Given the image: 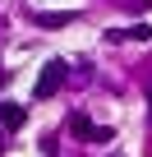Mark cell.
I'll return each mask as SVG.
<instances>
[{
	"mask_svg": "<svg viewBox=\"0 0 152 157\" xmlns=\"http://www.w3.org/2000/svg\"><path fill=\"white\" fill-rule=\"evenodd\" d=\"M65 74H69V65H65V60H46V69L37 74V83H32V97H37V102L55 97V93H60V83H65Z\"/></svg>",
	"mask_w": 152,
	"mask_h": 157,
	"instance_id": "cell-1",
	"label": "cell"
},
{
	"mask_svg": "<svg viewBox=\"0 0 152 157\" xmlns=\"http://www.w3.org/2000/svg\"><path fill=\"white\" fill-rule=\"evenodd\" d=\"M74 19H79L74 10H42V14H32L37 28H65V23H74Z\"/></svg>",
	"mask_w": 152,
	"mask_h": 157,
	"instance_id": "cell-2",
	"label": "cell"
},
{
	"mask_svg": "<svg viewBox=\"0 0 152 157\" xmlns=\"http://www.w3.org/2000/svg\"><path fill=\"white\" fill-rule=\"evenodd\" d=\"M23 120H28V111L19 102H0V125L5 129H23Z\"/></svg>",
	"mask_w": 152,
	"mask_h": 157,
	"instance_id": "cell-3",
	"label": "cell"
},
{
	"mask_svg": "<svg viewBox=\"0 0 152 157\" xmlns=\"http://www.w3.org/2000/svg\"><path fill=\"white\" fill-rule=\"evenodd\" d=\"M120 37H134V42H152V23H134V28H120V33H111V42H120Z\"/></svg>",
	"mask_w": 152,
	"mask_h": 157,
	"instance_id": "cell-4",
	"label": "cell"
},
{
	"mask_svg": "<svg viewBox=\"0 0 152 157\" xmlns=\"http://www.w3.org/2000/svg\"><path fill=\"white\" fill-rule=\"evenodd\" d=\"M69 129L79 134V139H92V134H97V125H92V120H88L83 111H74V116H69Z\"/></svg>",
	"mask_w": 152,
	"mask_h": 157,
	"instance_id": "cell-5",
	"label": "cell"
},
{
	"mask_svg": "<svg viewBox=\"0 0 152 157\" xmlns=\"http://www.w3.org/2000/svg\"><path fill=\"white\" fill-rule=\"evenodd\" d=\"M147 125H152V93H147Z\"/></svg>",
	"mask_w": 152,
	"mask_h": 157,
	"instance_id": "cell-6",
	"label": "cell"
},
{
	"mask_svg": "<svg viewBox=\"0 0 152 157\" xmlns=\"http://www.w3.org/2000/svg\"><path fill=\"white\" fill-rule=\"evenodd\" d=\"M0 148H5V134H0Z\"/></svg>",
	"mask_w": 152,
	"mask_h": 157,
	"instance_id": "cell-7",
	"label": "cell"
}]
</instances>
